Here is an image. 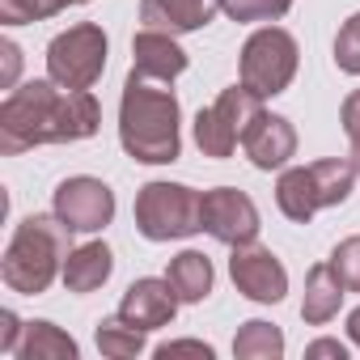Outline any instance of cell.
I'll return each mask as SVG.
<instances>
[{
	"mask_svg": "<svg viewBox=\"0 0 360 360\" xmlns=\"http://www.w3.org/2000/svg\"><path fill=\"white\" fill-rule=\"evenodd\" d=\"M102 123V106L89 89H64L51 77L26 81L0 102V153L18 157L39 144L89 140Z\"/></svg>",
	"mask_w": 360,
	"mask_h": 360,
	"instance_id": "obj_1",
	"label": "cell"
},
{
	"mask_svg": "<svg viewBox=\"0 0 360 360\" xmlns=\"http://www.w3.org/2000/svg\"><path fill=\"white\" fill-rule=\"evenodd\" d=\"M178 98L165 89V81L153 77H127L123 98H119V140L131 161L144 165H169L183 153V136H178Z\"/></svg>",
	"mask_w": 360,
	"mask_h": 360,
	"instance_id": "obj_2",
	"label": "cell"
},
{
	"mask_svg": "<svg viewBox=\"0 0 360 360\" xmlns=\"http://www.w3.org/2000/svg\"><path fill=\"white\" fill-rule=\"evenodd\" d=\"M68 225L60 217H26L5 250V263H0V276L5 284L22 297H39L51 288L56 276H64V259L72 255L68 246Z\"/></svg>",
	"mask_w": 360,
	"mask_h": 360,
	"instance_id": "obj_3",
	"label": "cell"
},
{
	"mask_svg": "<svg viewBox=\"0 0 360 360\" xmlns=\"http://www.w3.org/2000/svg\"><path fill=\"white\" fill-rule=\"evenodd\" d=\"M356 165L352 157H322L314 165H292L280 174V183H276V204L288 221L297 225H309L314 212L322 208H339L352 187H356Z\"/></svg>",
	"mask_w": 360,
	"mask_h": 360,
	"instance_id": "obj_4",
	"label": "cell"
},
{
	"mask_svg": "<svg viewBox=\"0 0 360 360\" xmlns=\"http://www.w3.org/2000/svg\"><path fill=\"white\" fill-rule=\"evenodd\" d=\"M204 195L187 183H144L136 195V229L148 242H174L204 229Z\"/></svg>",
	"mask_w": 360,
	"mask_h": 360,
	"instance_id": "obj_5",
	"label": "cell"
},
{
	"mask_svg": "<svg viewBox=\"0 0 360 360\" xmlns=\"http://www.w3.org/2000/svg\"><path fill=\"white\" fill-rule=\"evenodd\" d=\"M297 39L288 34V30H280V26H259L250 39H246V47H242V64H238V72H242V85L246 89H255L259 98H276V94H284L288 85H292V77H297Z\"/></svg>",
	"mask_w": 360,
	"mask_h": 360,
	"instance_id": "obj_6",
	"label": "cell"
},
{
	"mask_svg": "<svg viewBox=\"0 0 360 360\" xmlns=\"http://www.w3.org/2000/svg\"><path fill=\"white\" fill-rule=\"evenodd\" d=\"M263 115V98L246 85H229L221 89V98L212 106H204L195 115V144L204 157H233V148L242 144V136L250 131V123Z\"/></svg>",
	"mask_w": 360,
	"mask_h": 360,
	"instance_id": "obj_7",
	"label": "cell"
},
{
	"mask_svg": "<svg viewBox=\"0 0 360 360\" xmlns=\"http://www.w3.org/2000/svg\"><path fill=\"white\" fill-rule=\"evenodd\" d=\"M106 51H110V43H106L102 26H94V22L68 26L47 47V77L64 89H89L106 72Z\"/></svg>",
	"mask_w": 360,
	"mask_h": 360,
	"instance_id": "obj_8",
	"label": "cell"
},
{
	"mask_svg": "<svg viewBox=\"0 0 360 360\" xmlns=\"http://www.w3.org/2000/svg\"><path fill=\"white\" fill-rule=\"evenodd\" d=\"M51 208L72 233H98V229H106L115 221V191L102 183V178L77 174V178H64L56 187Z\"/></svg>",
	"mask_w": 360,
	"mask_h": 360,
	"instance_id": "obj_9",
	"label": "cell"
},
{
	"mask_svg": "<svg viewBox=\"0 0 360 360\" xmlns=\"http://www.w3.org/2000/svg\"><path fill=\"white\" fill-rule=\"evenodd\" d=\"M200 217H204V229L221 246H246V242L259 238V208L238 187H212V191H204Z\"/></svg>",
	"mask_w": 360,
	"mask_h": 360,
	"instance_id": "obj_10",
	"label": "cell"
},
{
	"mask_svg": "<svg viewBox=\"0 0 360 360\" xmlns=\"http://www.w3.org/2000/svg\"><path fill=\"white\" fill-rule=\"evenodd\" d=\"M229 276H233L238 292L250 297V301H259V305H276V301H284V292H288V271H284V263H280L267 246H259V242L233 246Z\"/></svg>",
	"mask_w": 360,
	"mask_h": 360,
	"instance_id": "obj_11",
	"label": "cell"
},
{
	"mask_svg": "<svg viewBox=\"0 0 360 360\" xmlns=\"http://www.w3.org/2000/svg\"><path fill=\"white\" fill-rule=\"evenodd\" d=\"M178 292L169 288V280H157V276H144L136 284H127L123 301H119V314L140 326V330H157V326H169L174 314H178Z\"/></svg>",
	"mask_w": 360,
	"mask_h": 360,
	"instance_id": "obj_12",
	"label": "cell"
},
{
	"mask_svg": "<svg viewBox=\"0 0 360 360\" xmlns=\"http://www.w3.org/2000/svg\"><path fill=\"white\" fill-rule=\"evenodd\" d=\"M242 148H246L255 169H284L288 157L297 153V127L284 115H267L263 110L250 123V131L242 136Z\"/></svg>",
	"mask_w": 360,
	"mask_h": 360,
	"instance_id": "obj_13",
	"label": "cell"
},
{
	"mask_svg": "<svg viewBox=\"0 0 360 360\" xmlns=\"http://www.w3.org/2000/svg\"><path fill=\"white\" fill-rule=\"evenodd\" d=\"M131 72L136 77H153V81H174L178 72H187V51L178 47L174 34L144 26L131 39Z\"/></svg>",
	"mask_w": 360,
	"mask_h": 360,
	"instance_id": "obj_14",
	"label": "cell"
},
{
	"mask_svg": "<svg viewBox=\"0 0 360 360\" xmlns=\"http://www.w3.org/2000/svg\"><path fill=\"white\" fill-rule=\"evenodd\" d=\"M221 9V0H140V26L165 34L204 30Z\"/></svg>",
	"mask_w": 360,
	"mask_h": 360,
	"instance_id": "obj_15",
	"label": "cell"
},
{
	"mask_svg": "<svg viewBox=\"0 0 360 360\" xmlns=\"http://www.w3.org/2000/svg\"><path fill=\"white\" fill-rule=\"evenodd\" d=\"M343 297H347V284L339 280V271L330 267V259H326V263H314V267H309V276H305L301 318H305L309 326H326V322L339 314Z\"/></svg>",
	"mask_w": 360,
	"mask_h": 360,
	"instance_id": "obj_16",
	"label": "cell"
},
{
	"mask_svg": "<svg viewBox=\"0 0 360 360\" xmlns=\"http://www.w3.org/2000/svg\"><path fill=\"white\" fill-rule=\"evenodd\" d=\"M110 271H115L110 246H106V242H85V246H77V250L64 259V288L77 292V297L98 292V288L110 280Z\"/></svg>",
	"mask_w": 360,
	"mask_h": 360,
	"instance_id": "obj_17",
	"label": "cell"
},
{
	"mask_svg": "<svg viewBox=\"0 0 360 360\" xmlns=\"http://www.w3.org/2000/svg\"><path fill=\"white\" fill-rule=\"evenodd\" d=\"M165 280L169 288L178 292V301L183 305H200L208 292H212V259L200 255V250H183V255H174L169 267H165Z\"/></svg>",
	"mask_w": 360,
	"mask_h": 360,
	"instance_id": "obj_18",
	"label": "cell"
},
{
	"mask_svg": "<svg viewBox=\"0 0 360 360\" xmlns=\"http://www.w3.org/2000/svg\"><path fill=\"white\" fill-rule=\"evenodd\" d=\"M18 356L22 360H77V339L64 335L56 322H30Z\"/></svg>",
	"mask_w": 360,
	"mask_h": 360,
	"instance_id": "obj_19",
	"label": "cell"
},
{
	"mask_svg": "<svg viewBox=\"0 0 360 360\" xmlns=\"http://www.w3.org/2000/svg\"><path fill=\"white\" fill-rule=\"evenodd\" d=\"M233 356H238V360H280V356H284V335H280V326H271V322H263V318L242 322V330L233 335Z\"/></svg>",
	"mask_w": 360,
	"mask_h": 360,
	"instance_id": "obj_20",
	"label": "cell"
},
{
	"mask_svg": "<svg viewBox=\"0 0 360 360\" xmlns=\"http://www.w3.org/2000/svg\"><path fill=\"white\" fill-rule=\"evenodd\" d=\"M144 335L148 330H140V326H131L123 314H110V318H102L98 322V352L102 356H110V360H131V356H140L144 352Z\"/></svg>",
	"mask_w": 360,
	"mask_h": 360,
	"instance_id": "obj_21",
	"label": "cell"
},
{
	"mask_svg": "<svg viewBox=\"0 0 360 360\" xmlns=\"http://www.w3.org/2000/svg\"><path fill=\"white\" fill-rule=\"evenodd\" d=\"M292 0H221V13L233 22H280Z\"/></svg>",
	"mask_w": 360,
	"mask_h": 360,
	"instance_id": "obj_22",
	"label": "cell"
},
{
	"mask_svg": "<svg viewBox=\"0 0 360 360\" xmlns=\"http://www.w3.org/2000/svg\"><path fill=\"white\" fill-rule=\"evenodd\" d=\"M64 5L60 0H0V22L5 26H26V22H47Z\"/></svg>",
	"mask_w": 360,
	"mask_h": 360,
	"instance_id": "obj_23",
	"label": "cell"
},
{
	"mask_svg": "<svg viewBox=\"0 0 360 360\" xmlns=\"http://www.w3.org/2000/svg\"><path fill=\"white\" fill-rule=\"evenodd\" d=\"M335 64L347 77H360V13H352L343 22V30L335 34Z\"/></svg>",
	"mask_w": 360,
	"mask_h": 360,
	"instance_id": "obj_24",
	"label": "cell"
},
{
	"mask_svg": "<svg viewBox=\"0 0 360 360\" xmlns=\"http://www.w3.org/2000/svg\"><path fill=\"white\" fill-rule=\"evenodd\" d=\"M330 267L339 271V280L347 284V292H360V233L356 238H343L330 250Z\"/></svg>",
	"mask_w": 360,
	"mask_h": 360,
	"instance_id": "obj_25",
	"label": "cell"
},
{
	"mask_svg": "<svg viewBox=\"0 0 360 360\" xmlns=\"http://www.w3.org/2000/svg\"><path fill=\"white\" fill-rule=\"evenodd\" d=\"M343 131H347V140H352V165H356V174H360V89L343 98Z\"/></svg>",
	"mask_w": 360,
	"mask_h": 360,
	"instance_id": "obj_26",
	"label": "cell"
},
{
	"mask_svg": "<svg viewBox=\"0 0 360 360\" xmlns=\"http://www.w3.org/2000/svg\"><path fill=\"white\" fill-rule=\"evenodd\" d=\"M22 330H26V326H22V318H18L13 309L0 314V352H18V347H22V343H18Z\"/></svg>",
	"mask_w": 360,
	"mask_h": 360,
	"instance_id": "obj_27",
	"label": "cell"
},
{
	"mask_svg": "<svg viewBox=\"0 0 360 360\" xmlns=\"http://www.w3.org/2000/svg\"><path fill=\"white\" fill-rule=\"evenodd\" d=\"M0 56H5V68H0V85L13 89L18 68H22V51H18V43H13V39H5V43H0Z\"/></svg>",
	"mask_w": 360,
	"mask_h": 360,
	"instance_id": "obj_28",
	"label": "cell"
},
{
	"mask_svg": "<svg viewBox=\"0 0 360 360\" xmlns=\"http://www.w3.org/2000/svg\"><path fill=\"white\" fill-rule=\"evenodd\" d=\"M183 352L212 360V347H208V343H200V339H178V343H161V347H157V356H161V360H169V356H183Z\"/></svg>",
	"mask_w": 360,
	"mask_h": 360,
	"instance_id": "obj_29",
	"label": "cell"
},
{
	"mask_svg": "<svg viewBox=\"0 0 360 360\" xmlns=\"http://www.w3.org/2000/svg\"><path fill=\"white\" fill-rule=\"evenodd\" d=\"M305 356H335V360H347V347H343L339 339H314V343L305 347Z\"/></svg>",
	"mask_w": 360,
	"mask_h": 360,
	"instance_id": "obj_30",
	"label": "cell"
},
{
	"mask_svg": "<svg viewBox=\"0 0 360 360\" xmlns=\"http://www.w3.org/2000/svg\"><path fill=\"white\" fill-rule=\"evenodd\" d=\"M347 339H352V343L360 347V305H356V309L347 314Z\"/></svg>",
	"mask_w": 360,
	"mask_h": 360,
	"instance_id": "obj_31",
	"label": "cell"
},
{
	"mask_svg": "<svg viewBox=\"0 0 360 360\" xmlns=\"http://www.w3.org/2000/svg\"><path fill=\"white\" fill-rule=\"evenodd\" d=\"M60 5H64V9H68V5H89V0H60Z\"/></svg>",
	"mask_w": 360,
	"mask_h": 360,
	"instance_id": "obj_32",
	"label": "cell"
}]
</instances>
